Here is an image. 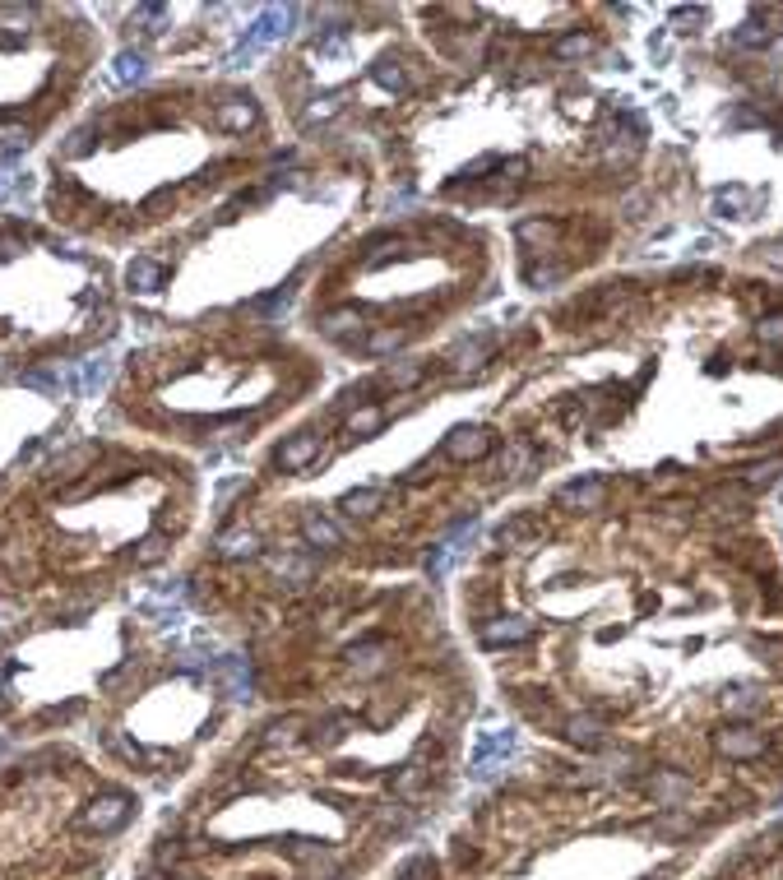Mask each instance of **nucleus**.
I'll list each match as a JSON object with an SVG mask.
<instances>
[{
  "mask_svg": "<svg viewBox=\"0 0 783 880\" xmlns=\"http://www.w3.org/2000/svg\"><path fill=\"white\" fill-rule=\"evenodd\" d=\"M130 797L126 792H102V797H93L89 802V811H84V829H93V834H111V829H121L126 820H130Z\"/></svg>",
  "mask_w": 783,
  "mask_h": 880,
  "instance_id": "obj_1",
  "label": "nucleus"
},
{
  "mask_svg": "<svg viewBox=\"0 0 783 880\" xmlns=\"http://www.w3.org/2000/svg\"><path fill=\"white\" fill-rule=\"evenodd\" d=\"M487 450H492V431H487V426H459V431L445 435V454L459 459V464L482 459Z\"/></svg>",
  "mask_w": 783,
  "mask_h": 880,
  "instance_id": "obj_2",
  "label": "nucleus"
},
{
  "mask_svg": "<svg viewBox=\"0 0 783 880\" xmlns=\"http://www.w3.org/2000/svg\"><path fill=\"white\" fill-rule=\"evenodd\" d=\"M316 454H320V435L316 431H297L292 440H283L273 459H279L283 473H301L306 464H316Z\"/></svg>",
  "mask_w": 783,
  "mask_h": 880,
  "instance_id": "obj_3",
  "label": "nucleus"
},
{
  "mask_svg": "<svg viewBox=\"0 0 783 880\" xmlns=\"http://www.w3.org/2000/svg\"><path fill=\"white\" fill-rule=\"evenodd\" d=\"M301 542H306V547H320V551H339V547H343V529L329 524L325 514L306 510V514H301Z\"/></svg>",
  "mask_w": 783,
  "mask_h": 880,
  "instance_id": "obj_4",
  "label": "nucleus"
},
{
  "mask_svg": "<svg viewBox=\"0 0 783 880\" xmlns=\"http://www.w3.org/2000/svg\"><path fill=\"white\" fill-rule=\"evenodd\" d=\"M214 121H218L223 130H232V135H242V130L255 126V102H251V98H223L218 111H214Z\"/></svg>",
  "mask_w": 783,
  "mask_h": 880,
  "instance_id": "obj_5",
  "label": "nucleus"
},
{
  "mask_svg": "<svg viewBox=\"0 0 783 880\" xmlns=\"http://www.w3.org/2000/svg\"><path fill=\"white\" fill-rule=\"evenodd\" d=\"M529 635H533V621H524V617H496L482 626L487 645H524Z\"/></svg>",
  "mask_w": 783,
  "mask_h": 880,
  "instance_id": "obj_6",
  "label": "nucleus"
},
{
  "mask_svg": "<svg viewBox=\"0 0 783 880\" xmlns=\"http://www.w3.org/2000/svg\"><path fill=\"white\" fill-rule=\"evenodd\" d=\"M358 330H362L358 306H334V311L320 315V334H325V339H352Z\"/></svg>",
  "mask_w": 783,
  "mask_h": 880,
  "instance_id": "obj_7",
  "label": "nucleus"
},
{
  "mask_svg": "<svg viewBox=\"0 0 783 880\" xmlns=\"http://www.w3.org/2000/svg\"><path fill=\"white\" fill-rule=\"evenodd\" d=\"M557 501H561L566 510H598V505L607 501V487L598 483V477H589V483H575V487H566Z\"/></svg>",
  "mask_w": 783,
  "mask_h": 880,
  "instance_id": "obj_8",
  "label": "nucleus"
},
{
  "mask_svg": "<svg viewBox=\"0 0 783 880\" xmlns=\"http://www.w3.org/2000/svg\"><path fill=\"white\" fill-rule=\"evenodd\" d=\"M719 746H723V755H732V760H756V755L765 751V737L751 732V728H732V732L719 737Z\"/></svg>",
  "mask_w": 783,
  "mask_h": 880,
  "instance_id": "obj_9",
  "label": "nucleus"
},
{
  "mask_svg": "<svg viewBox=\"0 0 783 880\" xmlns=\"http://www.w3.org/2000/svg\"><path fill=\"white\" fill-rule=\"evenodd\" d=\"M255 551H260V538L251 529H232L218 538V556H227V561H251Z\"/></svg>",
  "mask_w": 783,
  "mask_h": 880,
  "instance_id": "obj_10",
  "label": "nucleus"
},
{
  "mask_svg": "<svg viewBox=\"0 0 783 880\" xmlns=\"http://www.w3.org/2000/svg\"><path fill=\"white\" fill-rule=\"evenodd\" d=\"M163 278H167V269H163L158 260H135V264L126 269V283H130L135 292H158Z\"/></svg>",
  "mask_w": 783,
  "mask_h": 880,
  "instance_id": "obj_11",
  "label": "nucleus"
},
{
  "mask_svg": "<svg viewBox=\"0 0 783 880\" xmlns=\"http://www.w3.org/2000/svg\"><path fill=\"white\" fill-rule=\"evenodd\" d=\"M218 676H223V686L232 691V700L251 695V667H246V658H223L218 663Z\"/></svg>",
  "mask_w": 783,
  "mask_h": 880,
  "instance_id": "obj_12",
  "label": "nucleus"
},
{
  "mask_svg": "<svg viewBox=\"0 0 783 880\" xmlns=\"http://www.w3.org/2000/svg\"><path fill=\"white\" fill-rule=\"evenodd\" d=\"M603 732H607V723H603V718H594V713L570 718V723H566V737H570V741H579V746H598V741H603Z\"/></svg>",
  "mask_w": 783,
  "mask_h": 880,
  "instance_id": "obj_13",
  "label": "nucleus"
},
{
  "mask_svg": "<svg viewBox=\"0 0 783 880\" xmlns=\"http://www.w3.org/2000/svg\"><path fill=\"white\" fill-rule=\"evenodd\" d=\"M515 746V732H496V737H487L482 746H478V760H473V774H492V760L496 755H505Z\"/></svg>",
  "mask_w": 783,
  "mask_h": 880,
  "instance_id": "obj_14",
  "label": "nucleus"
},
{
  "mask_svg": "<svg viewBox=\"0 0 783 880\" xmlns=\"http://www.w3.org/2000/svg\"><path fill=\"white\" fill-rule=\"evenodd\" d=\"M348 514H358V519H367V514H376L380 505H385V492H376V487H362V492H348L343 501H339Z\"/></svg>",
  "mask_w": 783,
  "mask_h": 880,
  "instance_id": "obj_15",
  "label": "nucleus"
},
{
  "mask_svg": "<svg viewBox=\"0 0 783 880\" xmlns=\"http://www.w3.org/2000/svg\"><path fill=\"white\" fill-rule=\"evenodd\" d=\"M348 663L358 667L362 676H367V672H380V667H385V645H376V639H371V645H352V649H348Z\"/></svg>",
  "mask_w": 783,
  "mask_h": 880,
  "instance_id": "obj_16",
  "label": "nucleus"
},
{
  "mask_svg": "<svg viewBox=\"0 0 783 880\" xmlns=\"http://www.w3.org/2000/svg\"><path fill=\"white\" fill-rule=\"evenodd\" d=\"M422 376H426V362H399V367H389V371H385V380H380V385H385V389H413Z\"/></svg>",
  "mask_w": 783,
  "mask_h": 880,
  "instance_id": "obj_17",
  "label": "nucleus"
},
{
  "mask_svg": "<svg viewBox=\"0 0 783 880\" xmlns=\"http://www.w3.org/2000/svg\"><path fill=\"white\" fill-rule=\"evenodd\" d=\"M492 357V343L487 339H478V343H463V348H454V362H450V371H473V367H482Z\"/></svg>",
  "mask_w": 783,
  "mask_h": 880,
  "instance_id": "obj_18",
  "label": "nucleus"
},
{
  "mask_svg": "<svg viewBox=\"0 0 783 880\" xmlns=\"http://www.w3.org/2000/svg\"><path fill=\"white\" fill-rule=\"evenodd\" d=\"M269 566H273V575H283V579H292V584H306L310 579V566L306 556H269Z\"/></svg>",
  "mask_w": 783,
  "mask_h": 880,
  "instance_id": "obj_19",
  "label": "nucleus"
},
{
  "mask_svg": "<svg viewBox=\"0 0 783 880\" xmlns=\"http://www.w3.org/2000/svg\"><path fill=\"white\" fill-rule=\"evenodd\" d=\"M380 426H385V408H376V404H367L348 417V435H376Z\"/></svg>",
  "mask_w": 783,
  "mask_h": 880,
  "instance_id": "obj_20",
  "label": "nucleus"
},
{
  "mask_svg": "<svg viewBox=\"0 0 783 880\" xmlns=\"http://www.w3.org/2000/svg\"><path fill=\"white\" fill-rule=\"evenodd\" d=\"M404 339H408V330H395V325H389V330H376L362 348H367L371 357H385V352H399V348H404Z\"/></svg>",
  "mask_w": 783,
  "mask_h": 880,
  "instance_id": "obj_21",
  "label": "nucleus"
},
{
  "mask_svg": "<svg viewBox=\"0 0 783 880\" xmlns=\"http://www.w3.org/2000/svg\"><path fill=\"white\" fill-rule=\"evenodd\" d=\"M371 74H376V84H380V89H395V93H404V89H408V74L399 70V61H376V70H371Z\"/></svg>",
  "mask_w": 783,
  "mask_h": 880,
  "instance_id": "obj_22",
  "label": "nucleus"
},
{
  "mask_svg": "<svg viewBox=\"0 0 783 880\" xmlns=\"http://www.w3.org/2000/svg\"><path fill=\"white\" fill-rule=\"evenodd\" d=\"M130 556H135V566H158L163 556H167V538H163V533H153V538H144Z\"/></svg>",
  "mask_w": 783,
  "mask_h": 880,
  "instance_id": "obj_23",
  "label": "nucleus"
},
{
  "mask_svg": "<svg viewBox=\"0 0 783 880\" xmlns=\"http://www.w3.org/2000/svg\"><path fill=\"white\" fill-rule=\"evenodd\" d=\"M529 533H538V519H533V514H520V519H511V524H501L496 538H501L505 547H515V542H524Z\"/></svg>",
  "mask_w": 783,
  "mask_h": 880,
  "instance_id": "obj_24",
  "label": "nucleus"
},
{
  "mask_svg": "<svg viewBox=\"0 0 783 880\" xmlns=\"http://www.w3.org/2000/svg\"><path fill=\"white\" fill-rule=\"evenodd\" d=\"M28 126H0V158H14V153H24L28 148Z\"/></svg>",
  "mask_w": 783,
  "mask_h": 880,
  "instance_id": "obj_25",
  "label": "nucleus"
},
{
  "mask_svg": "<svg viewBox=\"0 0 783 880\" xmlns=\"http://www.w3.org/2000/svg\"><path fill=\"white\" fill-rule=\"evenodd\" d=\"M121 84H135V79H144V56L139 52H121L116 56V70H111Z\"/></svg>",
  "mask_w": 783,
  "mask_h": 880,
  "instance_id": "obj_26",
  "label": "nucleus"
},
{
  "mask_svg": "<svg viewBox=\"0 0 783 880\" xmlns=\"http://www.w3.org/2000/svg\"><path fill=\"white\" fill-rule=\"evenodd\" d=\"M589 47H594V43H589L584 33H570V37H561V43H557V56H561V61H570V56H584Z\"/></svg>",
  "mask_w": 783,
  "mask_h": 880,
  "instance_id": "obj_27",
  "label": "nucleus"
},
{
  "mask_svg": "<svg viewBox=\"0 0 783 880\" xmlns=\"http://www.w3.org/2000/svg\"><path fill=\"white\" fill-rule=\"evenodd\" d=\"M348 723H343V718H334V723H325V728H316V737H310V741H316V746H334V741H343L348 732H343Z\"/></svg>",
  "mask_w": 783,
  "mask_h": 880,
  "instance_id": "obj_28",
  "label": "nucleus"
},
{
  "mask_svg": "<svg viewBox=\"0 0 783 880\" xmlns=\"http://www.w3.org/2000/svg\"><path fill=\"white\" fill-rule=\"evenodd\" d=\"M492 167H501V158H496V153L478 158V163H468V167L459 172V181H478V177H482V172H492Z\"/></svg>",
  "mask_w": 783,
  "mask_h": 880,
  "instance_id": "obj_29",
  "label": "nucleus"
},
{
  "mask_svg": "<svg viewBox=\"0 0 783 880\" xmlns=\"http://www.w3.org/2000/svg\"><path fill=\"white\" fill-rule=\"evenodd\" d=\"M24 385H28V389H47V394H56V389H61V376H52V371H28Z\"/></svg>",
  "mask_w": 783,
  "mask_h": 880,
  "instance_id": "obj_30",
  "label": "nucleus"
},
{
  "mask_svg": "<svg viewBox=\"0 0 783 880\" xmlns=\"http://www.w3.org/2000/svg\"><path fill=\"white\" fill-rule=\"evenodd\" d=\"M737 43H741V47H760V43H769V28H760V24H741Z\"/></svg>",
  "mask_w": 783,
  "mask_h": 880,
  "instance_id": "obj_31",
  "label": "nucleus"
},
{
  "mask_svg": "<svg viewBox=\"0 0 783 880\" xmlns=\"http://www.w3.org/2000/svg\"><path fill=\"white\" fill-rule=\"evenodd\" d=\"M107 380V362H89L84 371H80V389H93V385H102Z\"/></svg>",
  "mask_w": 783,
  "mask_h": 880,
  "instance_id": "obj_32",
  "label": "nucleus"
},
{
  "mask_svg": "<svg viewBox=\"0 0 783 880\" xmlns=\"http://www.w3.org/2000/svg\"><path fill=\"white\" fill-rule=\"evenodd\" d=\"M292 301V288H279V292H269V297H260L255 301V311H283Z\"/></svg>",
  "mask_w": 783,
  "mask_h": 880,
  "instance_id": "obj_33",
  "label": "nucleus"
},
{
  "mask_svg": "<svg viewBox=\"0 0 783 880\" xmlns=\"http://www.w3.org/2000/svg\"><path fill=\"white\" fill-rule=\"evenodd\" d=\"M432 875V857H413L404 871H399V880H426Z\"/></svg>",
  "mask_w": 783,
  "mask_h": 880,
  "instance_id": "obj_34",
  "label": "nucleus"
},
{
  "mask_svg": "<svg viewBox=\"0 0 783 880\" xmlns=\"http://www.w3.org/2000/svg\"><path fill=\"white\" fill-rule=\"evenodd\" d=\"M334 111H339V98H325V102H316V107L306 111V121H310V126H316V121H329Z\"/></svg>",
  "mask_w": 783,
  "mask_h": 880,
  "instance_id": "obj_35",
  "label": "nucleus"
},
{
  "mask_svg": "<svg viewBox=\"0 0 783 880\" xmlns=\"http://www.w3.org/2000/svg\"><path fill=\"white\" fill-rule=\"evenodd\" d=\"M417 783H422V765H408V770L399 774V783H395V788L408 797V792H417Z\"/></svg>",
  "mask_w": 783,
  "mask_h": 880,
  "instance_id": "obj_36",
  "label": "nucleus"
},
{
  "mask_svg": "<svg viewBox=\"0 0 783 880\" xmlns=\"http://www.w3.org/2000/svg\"><path fill=\"white\" fill-rule=\"evenodd\" d=\"M774 473H778V464H765V468H751V473H747V483H751V487H765V483H774Z\"/></svg>",
  "mask_w": 783,
  "mask_h": 880,
  "instance_id": "obj_37",
  "label": "nucleus"
},
{
  "mask_svg": "<svg viewBox=\"0 0 783 880\" xmlns=\"http://www.w3.org/2000/svg\"><path fill=\"white\" fill-rule=\"evenodd\" d=\"M760 334H765L769 343H783V315H769L765 325H760Z\"/></svg>",
  "mask_w": 783,
  "mask_h": 880,
  "instance_id": "obj_38",
  "label": "nucleus"
},
{
  "mask_svg": "<svg viewBox=\"0 0 783 880\" xmlns=\"http://www.w3.org/2000/svg\"><path fill=\"white\" fill-rule=\"evenodd\" d=\"M10 190V177H0V195H5Z\"/></svg>",
  "mask_w": 783,
  "mask_h": 880,
  "instance_id": "obj_39",
  "label": "nucleus"
},
{
  "mask_svg": "<svg viewBox=\"0 0 783 880\" xmlns=\"http://www.w3.org/2000/svg\"><path fill=\"white\" fill-rule=\"evenodd\" d=\"M144 880H153V875H144Z\"/></svg>",
  "mask_w": 783,
  "mask_h": 880,
  "instance_id": "obj_40",
  "label": "nucleus"
}]
</instances>
